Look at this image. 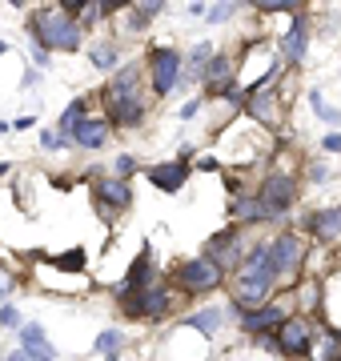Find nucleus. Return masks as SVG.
<instances>
[{
	"mask_svg": "<svg viewBox=\"0 0 341 361\" xmlns=\"http://www.w3.org/2000/svg\"><path fill=\"white\" fill-rule=\"evenodd\" d=\"M105 104H108V116L117 121L120 129H132V125H141L144 116V101L141 92H137V68H120L117 77L105 85Z\"/></svg>",
	"mask_w": 341,
	"mask_h": 361,
	"instance_id": "f257e3e1",
	"label": "nucleus"
},
{
	"mask_svg": "<svg viewBox=\"0 0 341 361\" xmlns=\"http://www.w3.org/2000/svg\"><path fill=\"white\" fill-rule=\"evenodd\" d=\"M273 277H277V269H273L269 249H253L249 261H245V269H241V297H237V305L241 310L261 305L265 293H269V285H273Z\"/></svg>",
	"mask_w": 341,
	"mask_h": 361,
	"instance_id": "f03ea898",
	"label": "nucleus"
},
{
	"mask_svg": "<svg viewBox=\"0 0 341 361\" xmlns=\"http://www.w3.org/2000/svg\"><path fill=\"white\" fill-rule=\"evenodd\" d=\"M32 37L40 49H61V52H77L80 49V28L68 20V13H37L32 16Z\"/></svg>",
	"mask_w": 341,
	"mask_h": 361,
	"instance_id": "7ed1b4c3",
	"label": "nucleus"
},
{
	"mask_svg": "<svg viewBox=\"0 0 341 361\" xmlns=\"http://www.w3.org/2000/svg\"><path fill=\"white\" fill-rule=\"evenodd\" d=\"M120 301H125V310L132 313V317H165L169 313V293L165 289H149V285H141V289H120Z\"/></svg>",
	"mask_w": 341,
	"mask_h": 361,
	"instance_id": "20e7f679",
	"label": "nucleus"
},
{
	"mask_svg": "<svg viewBox=\"0 0 341 361\" xmlns=\"http://www.w3.org/2000/svg\"><path fill=\"white\" fill-rule=\"evenodd\" d=\"M149 73H153L149 80H153V92H157V97L173 92V85L181 77V52H173V49L149 52Z\"/></svg>",
	"mask_w": 341,
	"mask_h": 361,
	"instance_id": "39448f33",
	"label": "nucleus"
},
{
	"mask_svg": "<svg viewBox=\"0 0 341 361\" xmlns=\"http://www.w3.org/2000/svg\"><path fill=\"white\" fill-rule=\"evenodd\" d=\"M181 285L189 289V293H205V289H213V285L221 281V265L213 257H197V261H189V265H181Z\"/></svg>",
	"mask_w": 341,
	"mask_h": 361,
	"instance_id": "423d86ee",
	"label": "nucleus"
},
{
	"mask_svg": "<svg viewBox=\"0 0 341 361\" xmlns=\"http://www.w3.org/2000/svg\"><path fill=\"white\" fill-rule=\"evenodd\" d=\"M261 205H265V213H269V217H277V213H285V209L293 205V180H289L285 173H273V177L265 180Z\"/></svg>",
	"mask_w": 341,
	"mask_h": 361,
	"instance_id": "0eeeda50",
	"label": "nucleus"
},
{
	"mask_svg": "<svg viewBox=\"0 0 341 361\" xmlns=\"http://www.w3.org/2000/svg\"><path fill=\"white\" fill-rule=\"evenodd\" d=\"M269 257H273L277 273H293L302 265V241H297L293 233H285V237H277L273 245H269Z\"/></svg>",
	"mask_w": 341,
	"mask_h": 361,
	"instance_id": "6e6552de",
	"label": "nucleus"
},
{
	"mask_svg": "<svg viewBox=\"0 0 341 361\" xmlns=\"http://www.w3.org/2000/svg\"><path fill=\"white\" fill-rule=\"evenodd\" d=\"M277 345H281V353L302 357L305 349L314 345V334H309V325H305V322H281V337H277Z\"/></svg>",
	"mask_w": 341,
	"mask_h": 361,
	"instance_id": "1a4fd4ad",
	"label": "nucleus"
},
{
	"mask_svg": "<svg viewBox=\"0 0 341 361\" xmlns=\"http://www.w3.org/2000/svg\"><path fill=\"white\" fill-rule=\"evenodd\" d=\"M185 177H189V165H185V157H181V161H169V165L149 169V180H153L157 189H165V193H177V189L185 185Z\"/></svg>",
	"mask_w": 341,
	"mask_h": 361,
	"instance_id": "9d476101",
	"label": "nucleus"
},
{
	"mask_svg": "<svg viewBox=\"0 0 341 361\" xmlns=\"http://www.w3.org/2000/svg\"><path fill=\"white\" fill-rule=\"evenodd\" d=\"M97 201H101L105 209H129L132 205V193H129V185H125V177L97 180Z\"/></svg>",
	"mask_w": 341,
	"mask_h": 361,
	"instance_id": "9b49d317",
	"label": "nucleus"
},
{
	"mask_svg": "<svg viewBox=\"0 0 341 361\" xmlns=\"http://www.w3.org/2000/svg\"><path fill=\"white\" fill-rule=\"evenodd\" d=\"M20 345H25L28 357H37V361H53L56 357V349L44 341V329H40V325H20Z\"/></svg>",
	"mask_w": 341,
	"mask_h": 361,
	"instance_id": "f8f14e48",
	"label": "nucleus"
},
{
	"mask_svg": "<svg viewBox=\"0 0 341 361\" xmlns=\"http://www.w3.org/2000/svg\"><path fill=\"white\" fill-rule=\"evenodd\" d=\"M73 137H77L85 149H105L108 145V125L105 121H85V116H80L77 125H73Z\"/></svg>",
	"mask_w": 341,
	"mask_h": 361,
	"instance_id": "ddd939ff",
	"label": "nucleus"
},
{
	"mask_svg": "<svg viewBox=\"0 0 341 361\" xmlns=\"http://www.w3.org/2000/svg\"><path fill=\"white\" fill-rule=\"evenodd\" d=\"M205 77H209V92H213V97H225V92L233 89V65H229V56H213Z\"/></svg>",
	"mask_w": 341,
	"mask_h": 361,
	"instance_id": "4468645a",
	"label": "nucleus"
},
{
	"mask_svg": "<svg viewBox=\"0 0 341 361\" xmlns=\"http://www.w3.org/2000/svg\"><path fill=\"white\" fill-rule=\"evenodd\" d=\"M281 310L277 305H265V310H245V334H265V329H281Z\"/></svg>",
	"mask_w": 341,
	"mask_h": 361,
	"instance_id": "2eb2a0df",
	"label": "nucleus"
},
{
	"mask_svg": "<svg viewBox=\"0 0 341 361\" xmlns=\"http://www.w3.org/2000/svg\"><path fill=\"white\" fill-rule=\"evenodd\" d=\"M309 225H314V233L321 241H337L341 237V209H321V213L309 217Z\"/></svg>",
	"mask_w": 341,
	"mask_h": 361,
	"instance_id": "dca6fc26",
	"label": "nucleus"
},
{
	"mask_svg": "<svg viewBox=\"0 0 341 361\" xmlns=\"http://www.w3.org/2000/svg\"><path fill=\"white\" fill-rule=\"evenodd\" d=\"M281 52H285V61H293V65L305 56V16H297V20H293L289 37L281 40Z\"/></svg>",
	"mask_w": 341,
	"mask_h": 361,
	"instance_id": "f3484780",
	"label": "nucleus"
},
{
	"mask_svg": "<svg viewBox=\"0 0 341 361\" xmlns=\"http://www.w3.org/2000/svg\"><path fill=\"white\" fill-rule=\"evenodd\" d=\"M209 61H213V49H209V44H197V49H193V56L185 61V73H189L185 80H201L205 73H209Z\"/></svg>",
	"mask_w": 341,
	"mask_h": 361,
	"instance_id": "a211bd4d",
	"label": "nucleus"
},
{
	"mask_svg": "<svg viewBox=\"0 0 341 361\" xmlns=\"http://www.w3.org/2000/svg\"><path fill=\"white\" fill-rule=\"evenodd\" d=\"M233 245H237V233L233 229L217 233V237L209 241V257L217 261V265H225V261H229V253H233Z\"/></svg>",
	"mask_w": 341,
	"mask_h": 361,
	"instance_id": "6ab92c4d",
	"label": "nucleus"
},
{
	"mask_svg": "<svg viewBox=\"0 0 341 361\" xmlns=\"http://www.w3.org/2000/svg\"><path fill=\"white\" fill-rule=\"evenodd\" d=\"M233 213L237 217H249V221H261V217H269V213H265V205H261V197H241V201H237L233 205Z\"/></svg>",
	"mask_w": 341,
	"mask_h": 361,
	"instance_id": "aec40b11",
	"label": "nucleus"
},
{
	"mask_svg": "<svg viewBox=\"0 0 341 361\" xmlns=\"http://www.w3.org/2000/svg\"><path fill=\"white\" fill-rule=\"evenodd\" d=\"M189 325H193V329H201V334H217V329H221V310L197 313V317H189Z\"/></svg>",
	"mask_w": 341,
	"mask_h": 361,
	"instance_id": "412c9836",
	"label": "nucleus"
},
{
	"mask_svg": "<svg viewBox=\"0 0 341 361\" xmlns=\"http://www.w3.org/2000/svg\"><path fill=\"white\" fill-rule=\"evenodd\" d=\"M92 65L97 68H113L117 65V49H113V44H97V49H92Z\"/></svg>",
	"mask_w": 341,
	"mask_h": 361,
	"instance_id": "4be33fe9",
	"label": "nucleus"
},
{
	"mask_svg": "<svg viewBox=\"0 0 341 361\" xmlns=\"http://www.w3.org/2000/svg\"><path fill=\"white\" fill-rule=\"evenodd\" d=\"M80 116H85V101H73V104L65 109V116H61V129H68V133H73V125H77Z\"/></svg>",
	"mask_w": 341,
	"mask_h": 361,
	"instance_id": "5701e85b",
	"label": "nucleus"
},
{
	"mask_svg": "<svg viewBox=\"0 0 341 361\" xmlns=\"http://www.w3.org/2000/svg\"><path fill=\"white\" fill-rule=\"evenodd\" d=\"M53 265H56V269H73V273H77L80 265H85V253L73 249V253H65V257H53Z\"/></svg>",
	"mask_w": 341,
	"mask_h": 361,
	"instance_id": "b1692460",
	"label": "nucleus"
},
{
	"mask_svg": "<svg viewBox=\"0 0 341 361\" xmlns=\"http://www.w3.org/2000/svg\"><path fill=\"white\" fill-rule=\"evenodd\" d=\"M314 109H317V116H326L329 125H337V121H341V113H337V109H329V104H321V92H314Z\"/></svg>",
	"mask_w": 341,
	"mask_h": 361,
	"instance_id": "393cba45",
	"label": "nucleus"
},
{
	"mask_svg": "<svg viewBox=\"0 0 341 361\" xmlns=\"http://www.w3.org/2000/svg\"><path fill=\"white\" fill-rule=\"evenodd\" d=\"M229 13H233V4H213L209 13H205V20L209 25H221V20H229Z\"/></svg>",
	"mask_w": 341,
	"mask_h": 361,
	"instance_id": "a878e982",
	"label": "nucleus"
},
{
	"mask_svg": "<svg viewBox=\"0 0 341 361\" xmlns=\"http://www.w3.org/2000/svg\"><path fill=\"white\" fill-rule=\"evenodd\" d=\"M265 13H289V8H297V0H257Z\"/></svg>",
	"mask_w": 341,
	"mask_h": 361,
	"instance_id": "bb28decb",
	"label": "nucleus"
},
{
	"mask_svg": "<svg viewBox=\"0 0 341 361\" xmlns=\"http://www.w3.org/2000/svg\"><path fill=\"white\" fill-rule=\"evenodd\" d=\"M120 345V334H113V329H108V334H101L97 337V349H101V353H113V349Z\"/></svg>",
	"mask_w": 341,
	"mask_h": 361,
	"instance_id": "cd10ccee",
	"label": "nucleus"
},
{
	"mask_svg": "<svg viewBox=\"0 0 341 361\" xmlns=\"http://www.w3.org/2000/svg\"><path fill=\"white\" fill-rule=\"evenodd\" d=\"M40 145H44V149H61V145H65V141H61V133L44 129V133H40Z\"/></svg>",
	"mask_w": 341,
	"mask_h": 361,
	"instance_id": "c85d7f7f",
	"label": "nucleus"
},
{
	"mask_svg": "<svg viewBox=\"0 0 341 361\" xmlns=\"http://www.w3.org/2000/svg\"><path fill=\"white\" fill-rule=\"evenodd\" d=\"M89 4H92V0H61V8H65V13H85Z\"/></svg>",
	"mask_w": 341,
	"mask_h": 361,
	"instance_id": "c756f323",
	"label": "nucleus"
},
{
	"mask_svg": "<svg viewBox=\"0 0 341 361\" xmlns=\"http://www.w3.org/2000/svg\"><path fill=\"white\" fill-rule=\"evenodd\" d=\"M20 322V313L13 310V305H4V310H0V325H16Z\"/></svg>",
	"mask_w": 341,
	"mask_h": 361,
	"instance_id": "7c9ffc66",
	"label": "nucleus"
},
{
	"mask_svg": "<svg viewBox=\"0 0 341 361\" xmlns=\"http://www.w3.org/2000/svg\"><path fill=\"white\" fill-rule=\"evenodd\" d=\"M117 173L120 177H129L132 173V157H117Z\"/></svg>",
	"mask_w": 341,
	"mask_h": 361,
	"instance_id": "2f4dec72",
	"label": "nucleus"
},
{
	"mask_svg": "<svg viewBox=\"0 0 341 361\" xmlns=\"http://www.w3.org/2000/svg\"><path fill=\"white\" fill-rule=\"evenodd\" d=\"M326 149H329V153H341V133H329V137H326Z\"/></svg>",
	"mask_w": 341,
	"mask_h": 361,
	"instance_id": "473e14b6",
	"label": "nucleus"
},
{
	"mask_svg": "<svg viewBox=\"0 0 341 361\" xmlns=\"http://www.w3.org/2000/svg\"><path fill=\"white\" fill-rule=\"evenodd\" d=\"M197 109H201L197 101H189V104H185V109H181V121H189V116H197Z\"/></svg>",
	"mask_w": 341,
	"mask_h": 361,
	"instance_id": "72a5a7b5",
	"label": "nucleus"
},
{
	"mask_svg": "<svg viewBox=\"0 0 341 361\" xmlns=\"http://www.w3.org/2000/svg\"><path fill=\"white\" fill-rule=\"evenodd\" d=\"M314 180L321 185V180H329V169L326 165H314Z\"/></svg>",
	"mask_w": 341,
	"mask_h": 361,
	"instance_id": "f704fd0d",
	"label": "nucleus"
},
{
	"mask_svg": "<svg viewBox=\"0 0 341 361\" xmlns=\"http://www.w3.org/2000/svg\"><path fill=\"white\" fill-rule=\"evenodd\" d=\"M120 4H125V0H105V4H101V13H113V8H120Z\"/></svg>",
	"mask_w": 341,
	"mask_h": 361,
	"instance_id": "c9c22d12",
	"label": "nucleus"
},
{
	"mask_svg": "<svg viewBox=\"0 0 341 361\" xmlns=\"http://www.w3.org/2000/svg\"><path fill=\"white\" fill-rule=\"evenodd\" d=\"M8 285H13V281H8V277H4V273H0V297L8 293Z\"/></svg>",
	"mask_w": 341,
	"mask_h": 361,
	"instance_id": "e433bc0d",
	"label": "nucleus"
},
{
	"mask_svg": "<svg viewBox=\"0 0 341 361\" xmlns=\"http://www.w3.org/2000/svg\"><path fill=\"white\" fill-rule=\"evenodd\" d=\"M0 173H8V165H4V161H0Z\"/></svg>",
	"mask_w": 341,
	"mask_h": 361,
	"instance_id": "4c0bfd02",
	"label": "nucleus"
},
{
	"mask_svg": "<svg viewBox=\"0 0 341 361\" xmlns=\"http://www.w3.org/2000/svg\"><path fill=\"white\" fill-rule=\"evenodd\" d=\"M4 49H8V44H4V40H0V52H4Z\"/></svg>",
	"mask_w": 341,
	"mask_h": 361,
	"instance_id": "58836bf2",
	"label": "nucleus"
},
{
	"mask_svg": "<svg viewBox=\"0 0 341 361\" xmlns=\"http://www.w3.org/2000/svg\"><path fill=\"white\" fill-rule=\"evenodd\" d=\"M108 361H120V357H113V353H108Z\"/></svg>",
	"mask_w": 341,
	"mask_h": 361,
	"instance_id": "ea45409f",
	"label": "nucleus"
}]
</instances>
